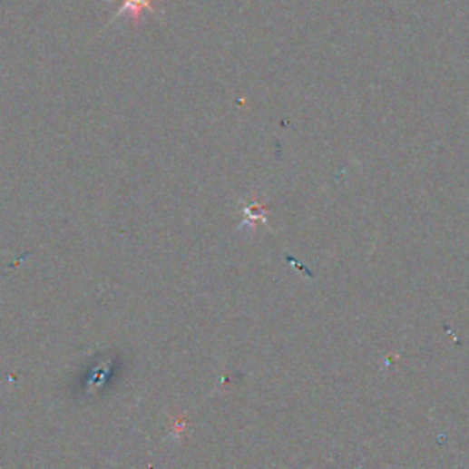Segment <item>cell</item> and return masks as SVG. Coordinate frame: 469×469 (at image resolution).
<instances>
[{"mask_svg": "<svg viewBox=\"0 0 469 469\" xmlns=\"http://www.w3.org/2000/svg\"><path fill=\"white\" fill-rule=\"evenodd\" d=\"M109 3H112V0H109ZM152 3L154 0H123V6L116 12L112 21L127 15L132 24H140L143 12H154Z\"/></svg>", "mask_w": 469, "mask_h": 469, "instance_id": "6da1fadb", "label": "cell"}]
</instances>
